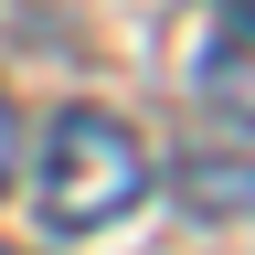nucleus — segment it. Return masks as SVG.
Segmentation results:
<instances>
[{"label":"nucleus","mask_w":255,"mask_h":255,"mask_svg":"<svg viewBox=\"0 0 255 255\" xmlns=\"http://www.w3.org/2000/svg\"><path fill=\"white\" fill-rule=\"evenodd\" d=\"M191 85L223 107V128H245V0H213V43L191 64Z\"/></svg>","instance_id":"f03ea898"},{"label":"nucleus","mask_w":255,"mask_h":255,"mask_svg":"<svg viewBox=\"0 0 255 255\" xmlns=\"http://www.w3.org/2000/svg\"><path fill=\"white\" fill-rule=\"evenodd\" d=\"M11 170H21V117H11V96H0V191H11Z\"/></svg>","instance_id":"20e7f679"},{"label":"nucleus","mask_w":255,"mask_h":255,"mask_svg":"<svg viewBox=\"0 0 255 255\" xmlns=\"http://www.w3.org/2000/svg\"><path fill=\"white\" fill-rule=\"evenodd\" d=\"M181 191H191V213H223V223H234V213H245V128H223V149L191 159Z\"/></svg>","instance_id":"7ed1b4c3"},{"label":"nucleus","mask_w":255,"mask_h":255,"mask_svg":"<svg viewBox=\"0 0 255 255\" xmlns=\"http://www.w3.org/2000/svg\"><path fill=\"white\" fill-rule=\"evenodd\" d=\"M149 181H159V159H149V138H138L128 117H107V107H64V117L43 128L32 202H43L53 234H107V223H128V213L149 202Z\"/></svg>","instance_id":"f257e3e1"}]
</instances>
